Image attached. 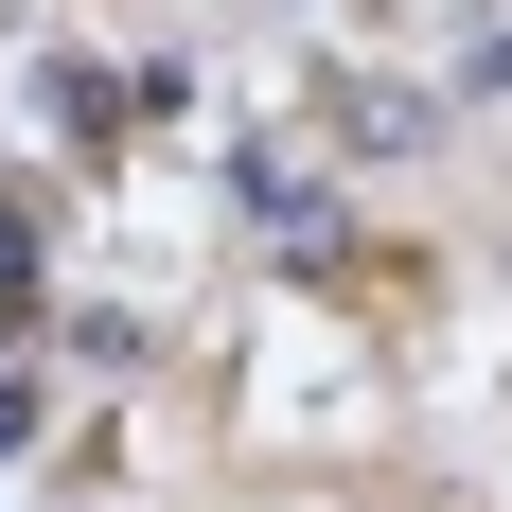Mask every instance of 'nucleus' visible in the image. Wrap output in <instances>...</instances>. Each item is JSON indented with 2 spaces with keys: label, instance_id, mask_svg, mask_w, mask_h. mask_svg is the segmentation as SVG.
Wrapping results in <instances>:
<instances>
[]
</instances>
